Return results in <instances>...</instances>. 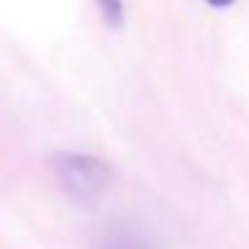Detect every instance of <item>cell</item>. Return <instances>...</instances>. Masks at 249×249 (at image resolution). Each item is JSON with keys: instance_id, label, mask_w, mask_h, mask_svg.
Segmentation results:
<instances>
[{"instance_id": "3", "label": "cell", "mask_w": 249, "mask_h": 249, "mask_svg": "<svg viewBox=\"0 0 249 249\" xmlns=\"http://www.w3.org/2000/svg\"><path fill=\"white\" fill-rule=\"evenodd\" d=\"M97 3V11L102 17V22L110 30H121L126 22V3L124 0H94Z\"/></svg>"}, {"instance_id": "2", "label": "cell", "mask_w": 249, "mask_h": 249, "mask_svg": "<svg viewBox=\"0 0 249 249\" xmlns=\"http://www.w3.org/2000/svg\"><path fill=\"white\" fill-rule=\"evenodd\" d=\"M99 249H156L153 244H147L142 236H137L134 231H126V228H113L102 236Z\"/></svg>"}, {"instance_id": "1", "label": "cell", "mask_w": 249, "mask_h": 249, "mask_svg": "<svg viewBox=\"0 0 249 249\" xmlns=\"http://www.w3.org/2000/svg\"><path fill=\"white\" fill-rule=\"evenodd\" d=\"M56 185L78 204H94L110 188L113 169L105 158L78 150H56L49 158Z\"/></svg>"}, {"instance_id": "4", "label": "cell", "mask_w": 249, "mask_h": 249, "mask_svg": "<svg viewBox=\"0 0 249 249\" xmlns=\"http://www.w3.org/2000/svg\"><path fill=\"white\" fill-rule=\"evenodd\" d=\"M206 3H209L212 8H231L236 0H206Z\"/></svg>"}]
</instances>
